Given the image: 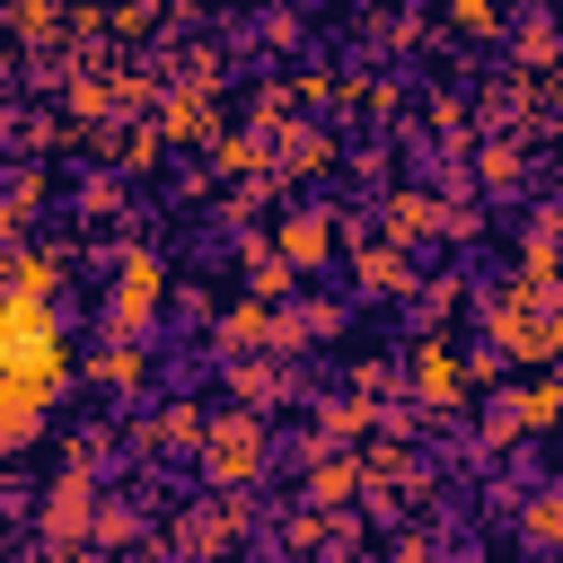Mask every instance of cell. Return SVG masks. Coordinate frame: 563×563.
Here are the masks:
<instances>
[{"mask_svg":"<svg viewBox=\"0 0 563 563\" xmlns=\"http://www.w3.org/2000/svg\"><path fill=\"white\" fill-rule=\"evenodd\" d=\"M62 387H70V343L53 299L0 290V449H35Z\"/></svg>","mask_w":563,"mask_h":563,"instance_id":"1","label":"cell"},{"mask_svg":"<svg viewBox=\"0 0 563 563\" xmlns=\"http://www.w3.org/2000/svg\"><path fill=\"white\" fill-rule=\"evenodd\" d=\"M158 308H167V264H158L150 246H132V255L114 264V290H106V334L141 343V334L158 325Z\"/></svg>","mask_w":563,"mask_h":563,"instance_id":"2","label":"cell"},{"mask_svg":"<svg viewBox=\"0 0 563 563\" xmlns=\"http://www.w3.org/2000/svg\"><path fill=\"white\" fill-rule=\"evenodd\" d=\"M202 475H211L220 493H246V484L264 475V422H255V413H211V422H202Z\"/></svg>","mask_w":563,"mask_h":563,"instance_id":"3","label":"cell"},{"mask_svg":"<svg viewBox=\"0 0 563 563\" xmlns=\"http://www.w3.org/2000/svg\"><path fill=\"white\" fill-rule=\"evenodd\" d=\"M405 378H413V396H422L431 413H449V405L466 396V361H457L449 334H413V369H405Z\"/></svg>","mask_w":563,"mask_h":563,"instance_id":"4","label":"cell"},{"mask_svg":"<svg viewBox=\"0 0 563 563\" xmlns=\"http://www.w3.org/2000/svg\"><path fill=\"white\" fill-rule=\"evenodd\" d=\"M88 519H97V475H88V466H62V475H53V501H44V537H53V545H79Z\"/></svg>","mask_w":563,"mask_h":563,"instance_id":"5","label":"cell"},{"mask_svg":"<svg viewBox=\"0 0 563 563\" xmlns=\"http://www.w3.org/2000/svg\"><path fill=\"white\" fill-rule=\"evenodd\" d=\"M273 246H282V264H290V273H317V264L334 255V211H282Z\"/></svg>","mask_w":563,"mask_h":563,"instance_id":"6","label":"cell"},{"mask_svg":"<svg viewBox=\"0 0 563 563\" xmlns=\"http://www.w3.org/2000/svg\"><path fill=\"white\" fill-rule=\"evenodd\" d=\"M387 238H396V246H405V238H449V194H422V185L387 194Z\"/></svg>","mask_w":563,"mask_h":563,"instance_id":"7","label":"cell"},{"mask_svg":"<svg viewBox=\"0 0 563 563\" xmlns=\"http://www.w3.org/2000/svg\"><path fill=\"white\" fill-rule=\"evenodd\" d=\"M325 167H334V141H325L317 123H290V132L273 141V185H282V176H325Z\"/></svg>","mask_w":563,"mask_h":563,"instance_id":"8","label":"cell"},{"mask_svg":"<svg viewBox=\"0 0 563 563\" xmlns=\"http://www.w3.org/2000/svg\"><path fill=\"white\" fill-rule=\"evenodd\" d=\"M352 282H361L369 299H405V290H413V264H405V246H361V255H352Z\"/></svg>","mask_w":563,"mask_h":563,"instance_id":"9","label":"cell"},{"mask_svg":"<svg viewBox=\"0 0 563 563\" xmlns=\"http://www.w3.org/2000/svg\"><path fill=\"white\" fill-rule=\"evenodd\" d=\"M501 413H510L519 431H554V422H563V378H528V387H510Z\"/></svg>","mask_w":563,"mask_h":563,"instance_id":"10","label":"cell"},{"mask_svg":"<svg viewBox=\"0 0 563 563\" xmlns=\"http://www.w3.org/2000/svg\"><path fill=\"white\" fill-rule=\"evenodd\" d=\"M361 431H387V405H369V396L317 405V440H361Z\"/></svg>","mask_w":563,"mask_h":563,"instance_id":"11","label":"cell"},{"mask_svg":"<svg viewBox=\"0 0 563 563\" xmlns=\"http://www.w3.org/2000/svg\"><path fill=\"white\" fill-rule=\"evenodd\" d=\"M141 449H150V457H167V449H202V413H194V405H158L150 431H141Z\"/></svg>","mask_w":563,"mask_h":563,"instance_id":"12","label":"cell"},{"mask_svg":"<svg viewBox=\"0 0 563 563\" xmlns=\"http://www.w3.org/2000/svg\"><path fill=\"white\" fill-rule=\"evenodd\" d=\"M88 378H97V387H123V396H132V387L150 378V352L114 334V352H97V361H88Z\"/></svg>","mask_w":563,"mask_h":563,"instance_id":"13","label":"cell"},{"mask_svg":"<svg viewBox=\"0 0 563 563\" xmlns=\"http://www.w3.org/2000/svg\"><path fill=\"white\" fill-rule=\"evenodd\" d=\"M361 484H369V475H361V457H325V466L308 475V501H317V510H343Z\"/></svg>","mask_w":563,"mask_h":563,"instance_id":"14","label":"cell"},{"mask_svg":"<svg viewBox=\"0 0 563 563\" xmlns=\"http://www.w3.org/2000/svg\"><path fill=\"white\" fill-rule=\"evenodd\" d=\"M211 167H229V176H255L264 167L273 176V150H264V132H220L211 141Z\"/></svg>","mask_w":563,"mask_h":563,"instance_id":"15","label":"cell"},{"mask_svg":"<svg viewBox=\"0 0 563 563\" xmlns=\"http://www.w3.org/2000/svg\"><path fill=\"white\" fill-rule=\"evenodd\" d=\"M53 273H62V255L35 246V255H18V264L0 273V290H18V299H53Z\"/></svg>","mask_w":563,"mask_h":563,"instance_id":"16","label":"cell"},{"mask_svg":"<svg viewBox=\"0 0 563 563\" xmlns=\"http://www.w3.org/2000/svg\"><path fill=\"white\" fill-rule=\"evenodd\" d=\"M519 528H528V545H537V554H563V493H528Z\"/></svg>","mask_w":563,"mask_h":563,"instance_id":"17","label":"cell"},{"mask_svg":"<svg viewBox=\"0 0 563 563\" xmlns=\"http://www.w3.org/2000/svg\"><path fill=\"white\" fill-rule=\"evenodd\" d=\"M220 141V123H211V97L202 88H185V97H167V141Z\"/></svg>","mask_w":563,"mask_h":563,"instance_id":"18","label":"cell"},{"mask_svg":"<svg viewBox=\"0 0 563 563\" xmlns=\"http://www.w3.org/2000/svg\"><path fill=\"white\" fill-rule=\"evenodd\" d=\"M475 176H484L493 194H510V185L528 176V150H519V141H484V150H475Z\"/></svg>","mask_w":563,"mask_h":563,"instance_id":"19","label":"cell"},{"mask_svg":"<svg viewBox=\"0 0 563 563\" xmlns=\"http://www.w3.org/2000/svg\"><path fill=\"white\" fill-rule=\"evenodd\" d=\"M246 290H255V299H282V290H290V264H282V246L246 238Z\"/></svg>","mask_w":563,"mask_h":563,"instance_id":"20","label":"cell"},{"mask_svg":"<svg viewBox=\"0 0 563 563\" xmlns=\"http://www.w3.org/2000/svg\"><path fill=\"white\" fill-rule=\"evenodd\" d=\"M449 18H457L466 35H501V0H449Z\"/></svg>","mask_w":563,"mask_h":563,"instance_id":"21","label":"cell"},{"mask_svg":"<svg viewBox=\"0 0 563 563\" xmlns=\"http://www.w3.org/2000/svg\"><path fill=\"white\" fill-rule=\"evenodd\" d=\"M457 299H466V282H457V273H449V282H431V290H422V325H440Z\"/></svg>","mask_w":563,"mask_h":563,"instance_id":"22","label":"cell"},{"mask_svg":"<svg viewBox=\"0 0 563 563\" xmlns=\"http://www.w3.org/2000/svg\"><path fill=\"white\" fill-rule=\"evenodd\" d=\"M9 18H18V26H26V35H44V26H53V0H18V9H9Z\"/></svg>","mask_w":563,"mask_h":563,"instance_id":"23","label":"cell"},{"mask_svg":"<svg viewBox=\"0 0 563 563\" xmlns=\"http://www.w3.org/2000/svg\"><path fill=\"white\" fill-rule=\"evenodd\" d=\"M0 501H9V449H0Z\"/></svg>","mask_w":563,"mask_h":563,"instance_id":"24","label":"cell"},{"mask_svg":"<svg viewBox=\"0 0 563 563\" xmlns=\"http://www.w3.org/2000/svg\"><path fill=\"white\" fill-rule=\"evenodd\" d=\"M0 70H9V35H0Z\"/></svg>","mask_w":563,"mask_h":563,"instance_id":"25","label":"cell"},{"mask_svg":"<svg viewBox=\"0 0 563 563\" xmlns=\"http://www.w3.org/2000/svg\"><path fill=\"white\" fill-rule=\"evenodd\" d=\"M62 563H79V554H62Z\"/></svg>","mask_w":563,"mask_h":563,"instance_id":"26","label":"cell"}]
</instances>
